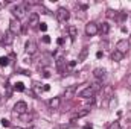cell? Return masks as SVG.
Wrapping results in <instances>:
<instances>
[{"label":"cell","instance_id":"6da1fadb","mask_svg":"<svg viewBox=\"0 0 131 129\" xmlns=\"http://www.w3.org/2000/svg\"><path fill=\"white\" fill-rule=\"evenodd\" d=\"M9 32L12 33V35H18V33H21V24H20V20H17V18H11V21H9Z\"/></svg>","mask_w":131,"mask_h":129},{"label":"cell","instance_id":"7a4b0ae2","mask_svg":"<svg viewBox=\"0 0 131 129\" xmlns=\"http://www.w3.org/2000/svg\"><path fill=\"white\" fill-rule=\"evenodd\" d=\"M69 18H70L69 9H66V8H58V11H57V20H58L60 23H66Z\"/></svg>","mask_w":131,"mask_h":129},{"label":"cell","instance_id":"3957f363","mask_svg":"<svg viewBox=\"0 0 131 129\" xmlns=\"http://www.w3.org/2000/svg\"><path fill=\"white\" fill-rule=\"evenodd\" d=\"M114 50H117V52H121L122 55H125V53L130 50V41H128V40H119Z\"/></svg>","mask_w":131,"mask_h":129},{"label":"cell","instance_id":"277c9868","mask_svg":"<svg viewBox=\"0 0 131 129\" xmlns=\"http://www.w3.org/2000/svg\"><path fill=\"white\" fill-rule=\"evenodd\" d=\"M12 43H14V35L9 32V31L0 35V44L2 46H11Z\"/></svg>","mask_w":131,"mask_h":129},{"label":"cell","instance_id":"5b68a950","mask_svg":"<svg viewBox=\"0 0 131 129\" xmlns=\"http://www.w3.org/2000/svg\"><path fill=\"white\" fill-rule=\"evenodd\" d=\"M28 112V105L26 102H17L14 105V114H18V115H23Z\"/></svg>","mask_w":131,"mask_h":129},{"label":"cell","instance_id":"8992f818","mask_svg":"<svg viewBox=\"0 0 131 129\" xmlns=\"http://www.w3.org/2000/svg\"><path fill=\"white\" fill-rule=\"evenodd\" d=\"M98 32L99 31H98V24H96V23L90 21L89 24H85V33H87L89 36H95Z\"/></svg>","mask_w":131,"mask_h":129},{"label":"cell","instance_id":"52a82bcc","mask_svg":"<svg viewBox=\"0 0 131 129\" xmlns=\"http://www.w3.org/2000/svg\"><path fill=\"white\" fill-rule=\"evenodd\" d=\"M93 96H95V90H93L92 87H87V88H84V90L79 93V97H81V99H92Z\"/></svg>","mask_w":131,"mask_h":129},{"label":"cell","instance_id":"ba28073f","mask_svg":"<svg viewBox=\"0 0 131 129\" xmlns=\"http://www.w3.org/2000/svg\"><path fill=\"white\" fill-rule=\"evenodd\" d=\"M37 50H38L37 43H34V41H28V43H26V53H28V55H35Z\"/></svg>","mask_w":131,"mask_h":129},{"label":"cell","instance_id":"9c48e42d","mask_svg":"<svg viewBox=\"0 0 131 129\" xmlns=\"http://www.w3.org/2000/svg\"><path fill=\"white\" fill-rule=\"evenodd\" d=\"M12 12H14V15H15V18L17 20H21L23 17H25V6H15L14 9H12Z\"/></svg>","mask_w":131,"mask_h":129},{"label":"cell","instance_id":"30bf717a","mask_svg":"<svg viewBox=\"0 0 131 129\" xmlns=\"http://www.w3.org/2000/svg\"><path fill=\"white\" fill-rule=\"evenodd\" d=\"M31 28H37L38 24H40V18H38V14H31V17H29V23H28Z\"/></svg>","mask_w":131,"mask_h":129},{"label":"cell","instance_id":"8fae6325","mask_svg":"<svg viewBox=\"0 0 131 129\" xmlns=\"http://www.w3.org/2000/svg\"><path fill=\"white\" fill-rule=\"evenodd\" d=\"M93 76H95L98 81H104V79H105V70H104V68H95Z\"/></svg>","mask_w":131,"mask_h":129},{"label":"cell","instance_id":"7c38bea8","mask_svg":"<svg viewBox=\"0 0 131 129\" xmlns=\"http://www.w3.org/2000/svg\"><path fill=\"white\" fill-rule=\"evenodd\" d=\"M98 31H99L101 35H107V33L110 32V24H108V23H102L98 28Z\"/></svg>","mask_w":131,"mask_h":129},{"label":"cell","instance_id":"4fadbf2b","mask_svg":"<svg viewBox=\"0 0 131 129\" xmlns=\"http://www.w3.org/2000/svg\"><path fill=\"white\" fill-rule=\"evenodd\" d=\"M122 58H124V55H122L121 52H117V50H114V52L111 53V59H113L114 62H119V61H122Z\"/></svg>","mask_w":131,"mask_h":129},{"label":"cell","instance_id":"5bb4252c","mask_svg":"<svg viewBox=\"0 0 131 129\" xmlns=\"http://www.w3.org/2000/svg\"><path fill=\"white\" fill-rule=\"evenodd\" d=\"M49 106H50L52 109H57V108L60 106V97H53V99H50V100H49Z\"/></svg>","mask_w":131,"mask_h":129},{"label":"cell","instance_id":"9a60e30c","mask_svg":"<svg viewBox=\"0 0 131 129\" xmlns=\"http://www.w3.org/2000/svg\"><path fill=\"white\" fill-rule=\"evenodd\" d=\"M67 31H69V35H70V38H72V40H75V38L78 36V29H76V26H73V24H72V26H69V29H67Z\"/></svg>","mask_w":131,"mask_h":129},{"label":"cell","instance_id":"2e32d148","mask_svg":"<svg viewBox=\"0 0 131 129\" xmlns=\"http://www.w3.org/2000/svg\"><path fill=\"white\" fill-rule=\"evenodd\" d=\"M87 55H89V47H82V50H81V53L78 56V61H84L87 58Z\"/></svg>","mask_w":131,"mask_h":129},{"label":"cell","instance_id":"e0dca14e","mask_svg":"<svg viewBox=\"0 0 131 129\" xmlns=\"http://www.w3.org/2000/svg\"><path fill=\"white\" fill-rule=\"evenodd\" d=\"M89 112H90V109H89V108H87V109H82V111H78V112L73 115V119H79V117H84V115H87Z\"/></svg>","mask_w":131,"mask_h":129},{"label":"cell","instance_id":"ac0fdd59","mask_svg":"<svg viewBox=\"0 0 131 129\" xmlns=\"http://www.w3.org/2000/svg\"><path fill=\"white\" fill-rule=\"evenodd\" d=\"M14 90H15V91H25V84H23V82H17V84L14 85Z\"/></svg>","mask_w":131,"mask_h":129},{"label":"cell","instance_id":"d6986e66","mask_svg":"<svg viewBox=\"0 0 131 129\" xmlns=\"http://www.w3.org/2000/svg\"><path fill=\"white\" fill-rule=\"evenodd\" d=\"M0 65H2V67L9 65V58H8V56H2V58H0Z\"/></svg>","mask_w":131,"mask_h":129},{"label":"cell","instance_id":"ffe728a7","mask_svg":"<svg viewBox=\"0 0 131 129\" xmlns=\"http://www.w3.org/2000/svg\"><path fill=\"white\" fill-rule=\"evenodd\" d=\"M107 129H121V125H119V122H113L107 126Z\"/></svg>","mask_w":131,"mask_h":129},{"label":"cell","instance_id":"44dd1931","mask_svg":"<svg viewBox=\"0 0 131 129\" xmlns=\"http://www.w3.org/2000/svg\"><path fill=\"white\" fill-rule=\"evenodd\" d=\"M2 126L3 128H11V122L6 120V119H2Z\"/></svg>","mask_w":131,"mask_h":129},{"label":"cell","instance_id":"7402d4cb","mask_svg":"<svg viewBox=\"0 0 131 129\" xmlns=\"http://www.w3.org/2000/svg\"><path fill=\"white\" fill-rule=\"evenodd\" d=\"M107 17H108V18H113V17H116V11H113V9H108V11H107Z\"/></svg>","mask_w":131,"mask_h":129},{"label":"cell","instance_id":"603a6c76","mask_svg":"<svg viewBox=\"0 0 131 129\" xmlns=\"http://www.w3.org/2000/svg\"><path fill=\"white\" fill-rule=\"evenodd\" d=\"M43 43H44V44H49V43H50V36H49V35H44V36H43Z\"/></svg>","mask_w":131,"mask_h":129},{"label":"cell","instance_id":"cb8c5ba5","mask_svg":"<svg viewBox=\"0 0 131 129\" xmlns=\"http://www.w3.org/2000/svg\"><path fill=\"white\" fill-rule=\"evenodd\" d=\"M105 94H107V96H111V94H113V88H111V87H107V88H105Z\"/></svg>","mask_w":131,"mask_h":129},{"label":"cell","instance_id":"d4e9b609","mask_svg":"<svg viewBox=\"0 0 131 129\" xmlns=\"http://www.w3.org/2000/svg\"><path fill=\"white\" fill-rule=\"evenodd\" d=\"M40 29H41L43 32H46V31H47V24H46V23H40Z\"/></svg>","mask_w":131,"mask_h":129},{"label":"cell","instance_id":"484cf974","mask_svg":"<svg viewBox=\"0 0 131 129\" xmlns=\"http://www.w3.org/2000/svg\"><path fill=\"white\" fill-rule=\"evenodd\" d=\"M43 78H46V79L50 78V71L49 70H43Z\"/></svg>","mask_w":131,"mask_h":129},{"label":"cell","instance_id":"4316f807","mask_svg":"<svg viewBox=\"0 0 131 129\" xmlns=\"http://www.w3.org/2000/svg\"><path fill=\"white\" fill-rule=\"evenodd\" d=\"M57 44H58V46H63V44H64V38H58V40H57Z\"/></svg>","mask_w":131,"mask_h":129},{"label":"cell","instance_id":"83f0119b","mask_svg":"<svg viewBox=\"0 0 131 129\" xmlns=\"http://www.w3.org/2000/svg\"><path fill=\"white\" fill-rule=\"evenodd\" d=\"M18 71H20L21 74H25V76H31V73H29L28 70H18Z\"/></svg>","mask_w":131,"mask_h":129},{"label":"cell","instance_id":"f1b7e54d","mask_svg":"<svg viewBox=\"0 0 131 129\" xmlns=\"http://www.w3.org/2000/svg\"><path fill=\"white\" fill-rule=\"evenodd\" d=\"M113 106H116V99H111V102H110V108H113Z\"/></svg>","mask_w":131,"mask_h":129},{"label":"cell","instance_id":"f546056e","mask_svg":"<svg viewBox=\"0 0 131 129\" xmlns=\"http://www.w3.org/2000/svg\"><path fill=\"white\" fill-rule=\"evenodd\" d=\"M69 67H70V68H73V67H75V65H76V61H70V62H69Z\"/></svg>","mask_w":131,"mask_h":129},{"label":"cell","instance_id":"4dcf8cb0","mask_svg":"<svg viewBox=\"0 0 131 129\" xmlns=\"http://www.w3.org/2000/svg\"><path fill=\"white\" fill-rule=\"evenodd\" d=\"M5 6H6V2H3V0H0V11H2V9H3Z\"/></svg>","mask_w":131,"mask_h":129},{"label":"cell","instance_id":"1f68e13d","mask_svg":"<svg viewBox=\"0 0 131 129\" xmlns=\"http://www.w3.org/2000/svg\"><path fill=\"white\" fill-rule=\"evenodd\" d=\"M102 56H104V53H102V52H101V50H99L98 53H96V58H98V59H101V58H102Z\"/></svg>","mask_w":131,"mask_h":129},{"label":"cell","instance_id":"d6a6232c","mask_svg":"<svg viewBox=\"0 0 131 129\" xmlns=\"http://www.w3.org/2000/svg\"><path fill=\"white\" fill-rule=\"evenodd\" d=\"M49 90H50V85H47V84H46V85L43 87V91H49Z\"/></svg>","mask_w":131,"mask_h":129},{"label":"cell","instance_id":"836d02e7","mask_svg":"<svg viewBox=\"0 0 131 129\" xmlns=\"http://www.w3.org/2000/svg\"><path fill=\"white\" fill-rule=\"evenodd\" d=\"M127 84H128V87L131 88V74L128 76V81H127Z\"/></svg>","mask_w":131,"mask_h":129},{"label":"cell","instance_id":"e575fe53","mask_svg":"<svg viewBox=\"0 0 131 129\" xmlns=\"http://www.w3.org/2000/svg\"><path fill=\"white\" fill-rule=\"evenodd\" d=\"M84 129H93V126H92V125H85V126H84Z\"/></svg>","mask_w":131,"mask_h":129},{"label":"cell","instance_id":"d590c367","mask_svg":"<svg viewBox=\"0 0 131 129\" xmlns=\"http://www.w3.org/2000/svg\"><path fill=\"white\" fill-rule=\"evenodd\" d=\"M31 129H38V128H37V126H32V128H31Z\"/></svg>","mask_w":131,"mask_h":129},{"label":"cell","instance_id":"8d00e7d4","mask_svg":"<svg viewBox=\"0 0 131 129\" xmlns=\"http://www.w3.org/2000/svg\"><path fill=\"white\" fill-rule=\"evenodd\" d=\"M14 129H23V128H14Z\"/></svg>","mask_w":131,"mask_h":129},{"label":"cell","instance_id":"74e56055","mask_svg":"<svg viewBox=\"0 0 131 129\" xmlns=\"http://www.w3.org/2000/svg\"><path fill=\"white\" fill-rule=\"evenodd\" d=\"M0 99H2V96H0Z\"/></svg>","mask_w":131,"mask_h":129},{"label":"cell","instance_id":"f35d334b","mask_svg":"<svg viewBox=\"0 0 131 129\" xmlns=\"http://www.w3.org/2000/svg\"><path fill=\"white\" fill-rule=\"evenodd\" d=\"M55 129H58V128H55Z\"/></svg>","mask_w":131,"mask_h":129}]
</instances>
